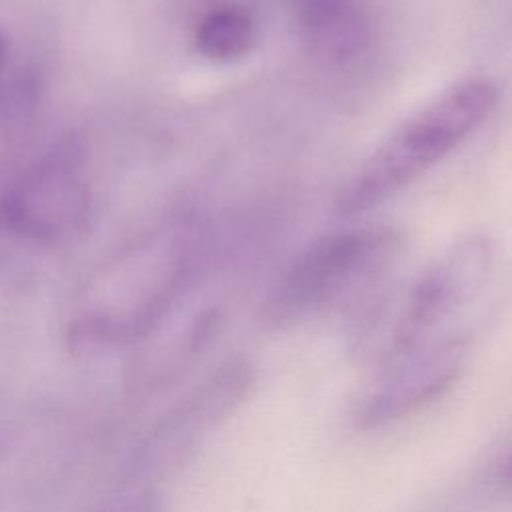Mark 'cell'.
I'll return each mask as SVG.
<instances>
[{
  "label": "cell",
  "mask_w": 512,
  "mask_h": 512,
  "mask_svg": "<svg viewBox=\"0 0 512 512\" xmlns=\"http://www.w3.org/2000/svg\"><path fill=\"white\" fill-rule=\"evenodd\" d=\"M156 244L144 256H128L94 284L68 326L72 352L96 354L134 344L148 336L176 300L188 272L180 242L166 256Z\"/></svg>",
  "instance_id": "cell-2"
},
{
  "label": "cell",
  "mask_w": 512,
  "mask_h": 512,
  "mask_svg": "<svg viewBox=\"0 0 512 512\" xmlns=\"http://www.w3.org/2000/svg\"><path fill=\"white\" fill-rule=\"evenodd\" d=\"M396 250L390 230H346L316 240L286 270L272 290L264 316L270 324H292L376 276Z\"/></svg>",
  "instance_id": "cell-3"
},
{
  "label": "cell",
  "mask_w": 512,
  "mask_h": 512,
  "mask_svg": "<svg viewBox=\"0 0 512 512\" xmlns=\"http://www.w3.org/2000/svg\"><path fill=\"white\" fill-rule=\"evenodd\" d=\"M94 512H164V502L156 486L128 482L108 496Z\"/></svg>",
  "instance_id": "cell-10"
},
{
  "label": "cell",
  "mask_w": 512,
  "mask_h": 512,
  "mask_svg": "<svg viewBox=\"0 0 512 512\" xmlns=\"http://www.w3.org/2000/svg\"><path fill=\"white\" fill-rule=\"evenodd\" d=\"M496 482L502 488L512 490V448L506 452V456L496 466Z\"/></svg>",
  "instance_id": "cell-11"
},
{
  "label": "cell",
  "mask_w": 512,
  "mask_h": 512,
  "mask_svg": "<svg viewBox=\"0 0 512 512\" xmlns=\"http://www.w3.org/2000/svg\"><path fill=\"white\" fill-rule=\"evenodd\" d=\"M462 362L460 336H438L386 354L378 376L356 404L358 426H382L434 402L454 384Z\"/></svg>",
  "instance_id": "cell-6"
},
{
  "label": "cell",
  "mask_w": 512,
  "mask_h": 512,
  "mask_svg": "<svg viewBox=\"0 0 512 512\" xmlns=\"http://www.w3.org/2000/svg\"><path fill=\"white\" fill-rule=\"evenodd\" d=\"M254 370L244 360H228L192 388L142 438L132 458V482L156 486L194 456L202 440L246 398Z\"/></svg>",
  "instance_id": "cell-4"
},
{
  "label": "cell",
  "mask_w": 512,
  "mask_h": 512,
  "mask_svg": "<svg viewBox=\"0 0 512 512\" xmlns=\"http://www.w3.org/2000/svg\"><path fill=\"white\" fill-rule=\"evenodd\" d=\"M498 98L492 80H470L444 92L356 168L336 196V212L364 214L396 196L470 138L494 112Z\"/></svg>",
  "instance_id": "cell-1"
},
{
  "label": "cell",
  "mask_w": 512,
  "mask_h": 512,
  "mask_svg": "<svg viewBox=\"0 0 512 512\" xmlns=\"http://www.w3.org/2000/svg\"><path fill=\"white\" fill-rule=\"evenodd\" d=\"M90 214L84 156L68 138L0 196V226L38 244H58L80 232Z\"/></svg>",
  "instance_id": "cell-5"
},
{
  "label": "cell",
  "mask_w": 512,
  "mask_h": 512,
  "mask_svg": "<svg viewBox=\"0 0 512 512\" xmlns=\"http://www.w3.org/2000/svg\"><path fill=\"white\" fill-rule=\"evenodd\" d=\"M256 42L252 14L236 4H222L208 10L194 30L198 54L212 62H232L246 56Z\"/></svg>",
  "instance_id": "cell-8"
},
{
  "label": "cell",
  "mask_w": 512,
  "mask_h": 512,
  "mask_svg": "<svg viewBox=\"0 0 512 512\" xmlns=\"http://www.w3.org/2000/svg\"><path fill=\"white\" fill-rule=\"evenodd\" d=\"M310 38L336 56H348L364 40V18L356 0H296Z\"/></svg>",
  "instance_id": "cell-7"
},
{
  "label": "cell",
  "mask_w": 512,
  "mask_h": 512,
  "mask_svg": "<svg viewBox=\"0 0 512 512\" xmlns=\"http://www.w3.org/2000/svg\"><path fill=\"white\" fill-rule=\"evenodd\" d=\"M40 102V80L28 68L6 70L0 82V136L18 138L34 122Z\"/></svg>",
  "instance_id": "cell-9"
},
{
  "label": "cell",
  "mask_w": 512,
  "mask_h": 512,
  "mask_svg": "<svg viewBox=\"0 0 512 512\" xmlns=\"http://www.w3.org/2000/svg\"><path fill=\"white\" fill-rule=\"evenodd\" d=\"M6 70H8V40L0 32V82H2L4 74H6Z\"/></svg>",
  "instance_id": "cell-12"
}]
</instances>
